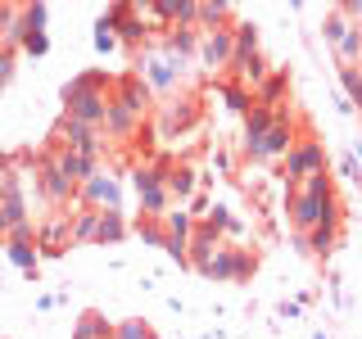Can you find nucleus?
<instances>
[{
    "instance_id": "nucleus-1",
    "label": "nucleus",
    "mask_w": 362,
    "mask_h": 339,
    "mask_svg": "<svg viewBox=\"0 0 362 339\" xmlns=\"http://www.w3.org/2000/svg\"><path fill=\"white\" fill-rule=\"evenodd\" d=\"M109 90H113V77L105 68H86L77 73L73 82L64 86V118L82 122V127H100L105 122V109H109Z\"/></svg>"
},
{
    "instance_id": "nucleus-2",
    "label": "nucleus",
    "mask_w": 362,
    "mask_h": 339,
    "mask_svg": "<svg viewBox=\"0 0 362 339\" xmlns=\"http://www.w3.org/2000/svg\"><path fill=\"white\" fill-rule=\"evenodd\" d=\"M331 203H335L331 172H317V177L303 181V186H290L286 213H290V226L299 231V240L313 231V226H322V218H326V208H331Z\"/></svg>"
},
{
    "instance_id": "nucleus-3",
    "label": "nucleus",
    "mask_w": 362,
    "mask_h": 339,
    "mask_svg": "<svg viewBox=\"0 0 362 339\" xmlns=\"http://www.w3.org/2000/svg\"><path fill=\"white\" fill-rule=\"evenodd\" d=\"M132 186H136V199H141V218L163 222V213L173 208V199H168V158H158V163H136Z\"/></svg>"
},
{
    "instance_id": "nucleus-4",
    "label": "nucleus",
    "mask_w": 362,
    "mask_h": 339,
    "mask_svg": "<svg viewBox=\"0 0 362 339\" xmlns=\"http://www.w3.org/2000/svg\"><path fill=\"white\" fill-rule=\"evenodd\" d=\"M136 77H145V86H150L154 95H173V90L186 82V59L145 45V50L136 54Z\"/></svg>"
},
{
    "instance_id": "nucleus-5",
    "label": "nucleus",
    "mask_w": 362,
    "mask_h": 339,
    "mask_svg": "<svg viewBox=\"0 0 362 339\" xmlns=\"http://www.w3.org/2000/svg\"><path fill=\"white\" fill-rule=\"evenodd\" d=\"M294 141H299V136H294V113L281 105L276 122L267 127V136H258V141H240V154L254 158V163H263V158H286Z\"/></svg>"
},
{
    "instance_id": "nucleus-6",
    "label": "nucleus",
    "mask_w": 362,
    "mask_h": 339,
    "mask_svg": "<svg viewBox=\"0 0 362 339\" xmlns=\"http://www.w3.org/2000/svg\"><path fill=\"white\" fill-rule=\"evenodd\" d=\"M326 172V145L317 141V136H299V141L290 145V154L281 158V177L290 181V186H303L308 177Z\"/></svg>"
},
{
    "instance_id": "nucleus-7",
    "label": "nucleus",
    "mask_w": 362,
    "mask_h": 339,
    "mask_svg": "<svg viewBox=\"0 0 362 339\" xmlns=\"http://www.w3.org/2000/svg\"><path fill=\"white\" fill-rule=\"evenodd\" d=\"M254 271H258V254H254V249L222 240V249L213 254V263H209L204 276H209V280H235V285H240V280H249Z\"/></svg>"
},
{
    "instance_id": "nucleus-8",
    "label": "nucleus",
    "mask_w": 362,
    "mask_h": 339,
    "mask_svg": "<svg viewBox=\"0 0 362 339\" xmlns=\"http://www.w3.org/2000/svg\"><path fill=\"white\" fill-rule=\"evenodd\" d=\"M105 23L113 28V37H118V45H127V50H136V54H141L145 45H150V23H145L141 5H113L109 14H105Z\"/></svg>"
},
{
    "instance_id": "nucleus-9",
    "label": "nucleus",
    "mask_w": 362,
    "mask_h": 339,
    "mask_svg": "<svg viewBox=\"0 0 362 339\" xmlns=\"http://www.w3.org/2000/svg\"><path fill=\"white\" fill-rule=\"evenodd\" d=\"M77 203L82 208H95V213H105V208H122V186H118V177L109 172V167H95L82 186H77Z\"/></svg>"
},
{
    "instance_id": "nucleus-10",
    "label": "nucleus",
    "mask_w": 362,
    "mask_h": 339,
    "mask_svg": "<svg viewBox=\"0 0 362 339\" xmlns=\"http://www.w3.org/2000/svg\"><path fill=\"white\" fill-rule=\"evenodd\" d=\"M109 100L113 105H122L132 113V118H141L145 122V113L154 109V90L145 86V77H136V73H122V77H113V90H109Z\"/></svg>"
},
{
    "instance_id": "nucleus-11",
    "label": "nucleus",
    "mask_w": 362,
    "mask_h": 339,
    "mask_svg": "<svg viewBox=\"0 0 362 339\" xmlns=\"http://www.w3.org/2000/svg\"><path fill=\"white\" fill-rule=\"evenodd\" d=\"M54 150H77L86 158H100V150H105V131L82 127V122H73V118H59V127H54Z\"/></svg>"
},
{
    "instance_id": "nucleus-12",
    "label": "nucleus",
    "mask_w": 362,
    "mask_h": 339,
    "mask_svg": "<svg viewBox=\"0 0 362 339\" xmlns=\"http://www.w3.org/2000/svg\"><path fill=\"white\" fill-rule=\"evenodd\" d=\"M231 54H235V37H231V28L199 32V45H195L199 68H209V73H226V68H231Z\"/></svg>"
},
{
    "instance_id": "nucleus-13",
    "label": "nucleus",
    "mask_w": 362,
    "mask_h": 339,
    "mask_svg": "<svg viewBox=\"0 0 362 339\" xmlns=\"http://www.w3.org/2000/svg\"><path fill=\"white\" fill-rule=\"evenodd\" d=\"M199 118H204V105H199V95L168 100V105H163V113H158V131H163V136H181V131L199 127Z\"/></svg>"
},
{
    "instance_id": "nucleus-14",
    "label": "nucleus",
    "mask_w": 362,
    "mask_h": 339,
    "mask_svg": "<svg viewBox=\"0 0 362 339\" xmlns=\"http://www.w3.org/2000/svg\"><path fill=\"white\" fill-rule=\"evenodd\" d=\"M339 222H344V208H339V199H335L331 208H326L322 226H313V231L303 235L299 249H308L313 258H331V249H335V240H339Z\"/></svg>"
},
{
    "instance_id": "nucleus-15",
    "label": "nucleus",
    "mask_w": 362,
    "mask_h": 339,
    "mask_svg": "<svg viewBox=\"0 0 362 339\" xmlns=\"http://www.w3.org/2000/svg\"><path fill=\"white\" fill-rule=\"evenodd\" d=\"M68 213L73 208H59L54 218L37 222V254L41 258H59L68 244H73V235H68Z\"/></svg>"
},
{
    "instance_id": "nucleus-16",
    "label": "nucleus",
    "mask_w": 362,
    "mask_h": 339,
    "mask_svg": "<svg viewBox=\"0 0 362 339\" xmlns=\"http://www.w3.org/2000/svg\"><path fill=\"white\" fill-rule=\"evenodd\" d=\"M218 249H222V235H218V231H209L204 222H195V231H190V244H186V267H195L199 276H204Z\"/></svg>"
},
{
    "instance_id": "nucleus-17",
    "label": "nucleus",
    "mask_w": 362,
    "mask_h": 339,
    "mask_svg": "<svg viewBox=\"0 0 362 339\" xmlns=\"http://www.w3.org/2000/svg\"><path fill=\"white\" fill-rule=\"evenodd\" d=\"M5 254H9V263H14V267H23L32 280H37L41 254H37V231H32V226H28V231H14V235H9V240H5Z\"/></svg>"
},
{
    "instance_id": "nucleus-18",
    "label": "nucleus",
    "mask_w": 362,
    "mask_h": 339,
    "mask_svg": "<svg viewBox=\"0 0 362 339\" xmlns=\"http://www.w3.org/2000/svg\"><path fill=\"white\" fill-rule=\"evenodd\" d=\"M100 131H105V141H118V145H127L136 141V131H141V118H132L122 105H113L109 100V109H105V122H100Z\"/></svg>"
},
{
    "instance_id": "nucleus-19",
    "label": "nucleus",
    "mask_w": 362,
    "mask_h": 339,
    "mask_svg": "<svg viewBox=\"0 0 362 339\" xmlns=\"http://www.w3.org/2000/svg\"><path fill=\"white\" fill-rule=\"evenodd\" d=\"M195 190H199V167H190V163H168V199H181V203H186Z\"/></svg>"
},
{
    "instance_id": "nucleus-20",
    "label": "nucleus",
    "mask_w": 362,
    "mask_h": 339,
    "mask_svg": "<svg viewBox=\"0 0 362 339\" xmlns=\"http://www.w3.org/2000/svg\"><path fill=\"white\" fill-rule=\"evenodd\" d=\"M50 154H54V167H59V172L73 181V186H82V181L100 167L95 158H86V154H77V150H50Z\"/></svg>"
},
{
    "instance_id": "nucleus-21",
    "label": "nucleus",
    "mask_w": 362,
    "mask_h": 339,
    "mask_svg": "<svg viewBox=\"0 0 362 339\" xmlns=\"http://www.w3.org/2000/svg\"><path fill=\"white\" fill-rule=\"evenodd\" d=\"M286 90H290V68H272V73H267V82L254 90V105L281 109V105H286Z\"/></svg>"
},
{
    "instance_id": "nucleus-22",
    "label": "nucleus",
    "mask_w": 362,
    "mask_h": 339,
    "mask_svg": "<svg viewBox=\"0 0 362 339\" xmlns=\"http://www.w3.org/2000/svg\"><path fill=\"white\" fill-rule=\"evenodd\" d=\"M231 5L222 0H195V28L199 32H218V28H231Z\"/></svg>"
},
{
    "instance_id": "nucleus-23",
    "label": "nucleus",
    "mask_w": 362,
    "mask_h": 339,
    "mask_svg": "<svg viewBox=\"0 0 362 339\" xmlns=\"http://www.w3.org/2000/svg\"><path fill=\"white\" fill-rule=\"evenodd\" d=\"M73 339H113V321L105 312H82L77 316V326H73Z\"/></svg>"
},
{
    "instance_id": "nucleus-24",
    "label": "nucleus",
    "mask_w": 362,
    "mask_h": 339,
    "mask_svg": "<svg viewBox=\"0 0 362 339\" xmlns=\"http://www.w3.org/2000/svg\"><path fill=\"white\" fill-rule=\"evenodd\" d=\"M95 222H100L95 208H73L68 213V235H73V244H95Z\"/></svg>"
},
{
    "instance_id": "nucleus-25",
    "label": "nucleus",
    "mask_w": 362,
    "mask_h": 339,
    "mask_svg": "<svg viewBox=\"0 0 362 339\" xmlns=\"http://www.w3.org/2000/svg\"><path fill=\"white\" fill-rule=\"evenodd\" d=\"M122 235H127V218H122V208H105L95 222V244H118Z\"/></svg>"
},
{
    "instance_id": "nucleus-26",
    "label": "nucleus",
    "mask_w": 362,
    "mask_h": 339,
    "mask_svg": "<svg viewBox=\"0 0 362 339\" xmlns=\"http://www.w3.org/2000/svg\"><path fill=\"white\" fill-rule=\"evenodd\" d=\"M195 45H199V28H168V37H163V50L177 54V59H190Z\"/></svg>"
},
{
    "instance_id": "nucleus-27",
    "label": "nucleus",
    "mask_w": 362,
    "mask_h": 339,
    "mask_svg": "<svg viewBox=\"0 0 362 339\" xmlns=\"http://www.w3.org/2000/svg\"><path fill=\"white\" fill-rule=\"evenodd\" d=\"M163 231H168V240H181V244H190L195 218H190L186 208H168V213H163Z\"/></svg>"
},
{
    "instance_id": "nucleus-28",
    "label": "nucleus",
    "mask_w": 362,
    "mask_h": 339,
    "mask_svg": "<svg viewBox=\"0 0 362 339\" xmlns=\"http://www.w3.org/2000/svg\"><path fill=\"white\" fill-rule=\"evenodd\" d=\"M276 122V109H267V105H254L245 113V141H258V136H267V127Z\"/></svg>"
},
{
    "instance_id": "nucleus-29",
    "label": "nucleus",
    "mask_w": 362,
    "mask_h": 339,
    "mask_svg": "<svg viewBox=\"0 0 362 339\" xmlns=\"http://www.w3.org/2000/svg\"><path fill=\"white\" fill-rule=\"evenodd\" d=\"M218 90H222L226 109H235V113H249V109H254V90H245L240 82H218Z\"/></svg>"
},
{
    "instance_id": "nucleus-30",
    "label": "nucleus",
    "mask_w": 362,
    "mask_h": 339,
    "mask_svg": "<svg viewBox=\"0 0 362 339\" xmlns=\"http://www.w3.org/2000/svg\"><path fill=\"white\" fill-rule=\"evenodd\" d=\"M339 82H344V100L362 113V68H339Z\"/></svg>"
},
{
    "instance_id": "nucleus-31",
    "label": "nucleus",
    "mask_w": 362,
    "mask_h": 339,
    "mask_svg": "<svg viewBox=\"0 0 362 339\" xmlns=\"http://www.w3.org/2000/svg\"><path fill=\"white\" fill-rule=\"evenodd\" d=\"M231 37H235V54H254L258 50V28L254 23H231Z\"/></svg>"
},
{
    "instance_id": "nucleus-32",
    "label": "nucleus",
    "mask_w": 362,
    "mask_h": 339,
    "mask_svg": "<svg viewBox=\"0 0 362 339\" xmlns=\"http://www.w3.org/2000/svg\"><path fill=\"white\" fill-rule=\"evenodd\" d=\"M113 339H150V326H145L141 316H132V321L113 326Z\"/></svg>"
},
{
    "instance_id": "nucleus-33",
    "label": "nucleus",
    "mask_w": 362,
    "mask_h": 339,
    "mask_svg": "<svg viewBox=\"0 0 362 339\" xmlns=\"http://www.w3.org/2000/svg\"><path fill=\"white\" fill-rule=\"evenodd\" d=\"M141 240H145V244H168V231H163V222H154V218H141Z\"/></svg>"
},
{
    "instance_id": "nucleus-34",
    "label": "nucleus",
    "mask_w": 362,
    "mask_h": 339,
    "mask_svg": "<svg viewBox=\"0 0 362 339\" xmlns=\"http://www.w3.org/2000/svg\"><path fill=\"white\" fill-rule=\"evenodd\" d=\"M95 50H100V54H109V50H118V37H113V28H109V23H105V18H100V23H95Z\"/></svg>"
},
{
    "instance_id": "nucleus-35",
    "label": "nucleus",
    "mask_w": 362,
    "mask_h": 339,
    "mask_svg": "<svg viewBox=\"0 0 362 339\" xmlns=\"http://www.w3.org/2000/svg\"><path fill=\"white\" fill-rule=\"evenodd\" d=\"M18 50H23V54H45V50H50V41H45V32H28Z\"/></svg>"
},
{
    "instance_id": "nucleus-36",
    "label": "nucleus",
    "mask_w": 362,
    "mask_h": 339,
    "mask_svg": "<svg viewBox=\"0 0 362 339\" xmlns=\"http://www.w3.org/2000/svg\"><path fill=\"white\" fill-rule=\"evenodd\" d=\"M163 249H168V258H173V263H181V267H186V244H181V240H168Z\"/></svg>"
},
{
    "instance_id": "nucleus-37",
    "label": "nucleus",
    "mask_w": 362,
    "mask_h": 339,
    "mask_svg": "<svg viewBox=\"0 0 362 339\" xmlns=\"http://www.w3.org/2000/svg\"><path fill=\"white\" fill-rule=\"evenodd\" d=\"M339 172H344V177H354V181L362 177V172H358V163H354V158H339Z\"/></svg>"
},
{
    "instance_id": "nucleus-38",
    "label": "nucleus",
    "mask_w": 362,
    "mask_h": 339,
    "mask_svg": "<svg viewBox=\"0 0 362 339\" xmlns=\"http://www.w3.org/2000/svg\"><path fill=\"white\" fill-rule=\"evenodd\" d=\"M9 77H14V64H5V68H0V90L9 86Z\"/></svg>"
},
{
    "instance_id": "nucleus-39",
    "label": "nucleus",
    "mask_w": 362,
    "mask_h": 339,
    "mask_svg": "<svg viewBox=\"0 0 362 339\" xmlns=\"http://www.w3.org/2000/svg\"><path fill=\"white\" fill-rule=\"evenodd\" d=\"M313 339H326V335H313Z\"/></svg>"
},
{
    "instance_id": "nucleus-40",
    "label": "nucleus",
    "mask_w": 362,
    "mask_h": 339,
    "mask_svg": "<svg viewBox=\"0 0 362 339\" xmlns=\"http://www.w3.org/2000/svg\"><path fill=\"white\" fill-rule=\"evenodd\" d=\"M358 122H362V113H358Z\"/></svg>"
}]
</instances>
